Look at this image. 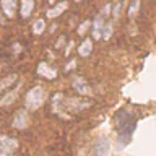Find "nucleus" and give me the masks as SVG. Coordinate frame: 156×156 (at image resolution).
Segmentation results:
<instances>
[{"label": "nucleus", "mask_w": 156, "mask_h": 156, "mask_svg": "<svg viewBox=\"0 0 156 156\" xmlns=\"http://www.w3.org/2000/svg\"><path fill=\"white\" fill-rule=\"evenodd\" d=\"M72 86H73V90H76L78 93H81V94H91L90 85H88L85 81V78H81V76H76L75 80H73Z\"/></svg>", "instance_id": "423d86ee"}, {"label": "nucleus", "mask_w": 156, "mask_h": 156, "mask_svg": "<svg viewBox=\"0 0 156 156\" xmlns=\"http://www.w3.org/2000/svg\"><path fill=\"white\" fill-rule=\"evenodd\" d=\"M109 12H111V5L107 3L106 7H104V8L101 10V16H107V15H109Z\"/></svg>", "instance_id": "6ab92c4d"}, {"label": "nucleus", "mask_w": 156, "mask_h": 156, "mask_svg": "<svg viewBox=\"0 0 156 156\" xmlns=\"http://www.w3.org/2000/svg\"><path fill=\"white\" fill-rule=\"evenodd\" d=\"M44 99H46V93H44L42 86H34L31 88V90L28 91L26 94V99H24V102H26V109H39V107L42 106Z\"/></svg>", "instance_id": "f257e3e1"}, {"label": "nucleus", "mask_w": 156, "mask_h": 156, "mask_svg": "<svg viewBox=\"0 0 156 156\" xmlns=\"http://www.w3.org/2000/svg\"><path fill=\"white\" fill-rule=\"evenodd\" d=\"M65 10H67V2H60V3L54 5L51 10H47V16L49 18H57V16H60Z\"/></svg>", "instance_id": "6e6552de"}, {"label": "nucleus", "mask_w": 156, "mask_h": 156, "mask_svg": "<svg viewBox=\"0 0 156 156\" xmlns=\"http://www.w3.org/2000/svg\"><path fill=\"white\" fill-rule=\"evenodd\" d=\"M104 28V24H102V16H96L94 23H93V37L94 39H99L101 37V29Z\"/></svg>", "instance_id": "f8f14e48"}, {"label": "nucleus", "mask_w": 156, "mask_h": 156, "mask_svg": "<svg viewBox=\"0 0 156 156\" xmlns=\"http://www.w3.org/2000/svg\"><path fill=\"white\" fill-rule=\"evenodd\" d=\"M18 148V141L12 136L2 135L0 136V156H13Z\"/></svg>", "instance_id": "f03ea898"}, {"label": "nucleus", "mask_w": 156, "mask_h": 156, "mask_svg": "<svg viewBox=\"0 0 156 156\" xmlns=\"http://www.w3.org/2000/svg\"><path fill=\"white\" fill-rule=\"evenodd\" d=\"M102 29H104V31H102L101 37H102V39H109V37H111V34H112V23H107Z\"/></svg>", "instance_id": "f3484780"}, {"label": "nucleus", "mask_w": 156, "mask_h": 156, "mask_svg": "<svg viewBox=\"0 0 156 156\" xmlns=\"http://www.w3.org/2000/svg\"><path fill=\"white\" fill-rule=\"evenodd\" d=\"M16 80H18V76L15 75H8V76H5V78H2L0 80V93H3L5 90H8L10 86H13L15 83H16Z\"/></svg>", "instance_id": "9d476101"}, {"label": "nucleus", "mask_w": 156, "mask_h": 156, "mask_svg": "<svg viewBox=\"0 0 156 156\" xmlns=\"http://www.w3.org/2000/svg\"><path fill=\"white\" fill-rule=\"evenodd\" d=\"M135 127H136V122H133V124H130V125H127V127H124V129L119 130V140H117L119 141V148H124L127 143H130Z\"/></svg>", "instance_id": "20e7f679"}, {"label": "nucleus", "mask_w": 156, "mask_h": 156, "mask_svg": "<svg viewBox=\"0 0 156 156\" xmlns=\"http://www.w3.org/2000/svg\"><path fill=\"white\" fill-rule=\"evenodd\" d=\"M91 49H93L91 39H86V41H83V42H81V46L78 47V54H80L81 57H86V55H90Z\"/></svg>", "instance_id": "ddd939ff"}, {"label": "nucleus", "mask_w": 156, "mask_h": 156, "mask_svg": "<svg viewBox=\"0 0 156 156\" xmlns=\"http://www.w3.org/2000/svg\"><path fill=\"white\" fill-rule=\"evenodd\" d=\"M119 12H120V3L114 7V16H119Z\"/></svg>", "instance_id": "aec40b11"}, {"label": "nucleus", "mask_w": 156, "mask_h": 156, "mask_svg": "<svg viewBox=\"0 0 156 156\" xmlns=\"http://www.w3.org/2000/svg\"><path fill=\"white\" fill-rule=\"evenodd\" d=\"M111 151V143L107 138H99L93 145V154L94 156H109Z\"/></svg>", "instance_id": "39448f33"}, {"label": "nucleus", "mask_w": 156, "mask_h": 156, "mask_svg": "<svg viewBox=\"0 0 156 156\" xmlns=\"http://www.w3.org/2000/svg\"><path fill=\"white\" fill-rule=\"evenodd\" d=\"M37 73H39L42 78H47V80H54V78L57 76V72L54 70V68L49 67L46 62H41V63L37 65Z\"/></svg>", "instance_id": "0eeeda50"}, {"label": "nucleus", "mask_w": 156, "mask_h": 156, "mask_svg": "<svg viewBox=\"0 0 156 156\" xmlns=\"http://www.w3.org/2000/svg\"><path fill=\"white\" fill-rule=\"evenodd\" d=\"M138 8H140V0H133L129 8V18H135V15L138 13Z\"/></svg>", "instance_id": "dca6fc26"}, {"label": "nucleus", "mask_w": 156, "mask_h": 156, "mask_svg": "<svg viewBox=\"0 0 156 156\" xmlns=\"http://www.w3.org/2000/svg\"><path fill=\"white\" fill-rule=\"evenodd\" d=\"M49 2H51V3H54V2H57V0H49Z\"/></svg>", "instance_id": "412c9836"}, {"label": "nucleus", "mask_w": 156, "mask_h": 156, "mask_svg": "<svg viewBox=\"0 0 156 156\" xmlns=\"http://www.w3.org/2000/svg\"><path fill=\"white\" fill-rule=\"evenodd\" d=\"M2 2V8H3V13L7 18H13V13H15V5H16V0H0Z\"/></svg>", "instance_id": "1a4fd4ad"}, {"label": "nucleus", "mask_w": 156, "mask_h": 156, "mask_svg": "<svg viewBox=\"0 0 156 156\" xmlns=\"http://www.w3.org/2000/svg\"><path fill=\"white\" fill-rule=\"evenodd\" d=\"M44 28H46L44 20H36V21L33 23V33H34V34H41V33L44 31Z\"/></svg>", "instance_id": "2eb2a0df"}, {"label": "nucleus", "mask_w": 156, "mask_h": 156, "mask_svg": "<svg viewBox=\"0 0 156 156\" xmlns=\"http://www.w3.org/2000/svg\"><path fill=\"white\" fill-rule=\"evenodd\" d=\"M29 124V115H28V111L26 109H20L16 111V114L13 115V122H12V125L15 127V129H18V130H23V129H26Z\"/></svg>", "instance_id": "7ed1b4c3"}, {"label": "nucleus", "mask_w": 156, "mask_h": 156, "mask_svg": "<svg viewBox=\"0 0 156 156\" xmlns=\"http://www.w3.org/2000/svg\"><path fill=\"white\" fill-rule=\"evenodd\" d=\"M16 94H18V91L16 90H13V91H10V93H7L3 98H0V106H7V104H10L15 98H16Z\"/></svg>", "instance_id": "4468645a"}, {"label": "nucleus", "mask_w": 156, "mask_h": 156, "mask_svg": "<svg viewBox=\"0 0 156 156\" xmlns=\"http://www.w3.org/2000/svg\"><path fill=\"white\" fill-rule=\"evenodd\" d=\"M0 23H2V16H0Z\"/></svg>", "instance_id": "4be33fe9"}, {"label": "nucleus", "mask_w": 156, "mask_h": 156, "mask_svg": "<svg viewBox=\"0 0 156 156\" xmlns=\"http://www.w3.org/2000/svg\"><path fill=\"white\" fill-rule=\"evenodd\" d=\"M90 26H91L90 21H83V23L80 24V28H78V34H80V36H83V34L88 31V28H90Z\"/></svg>", "instance_id": "a211bd4d"}, {"label": "nucleus", "mask_w": 156, "mask_h": 156, "mask_svg": "<svg viewBox=\"0 0 156 156\" xmlns=\"http://www.w3.org/2000/svg\"><path fill=\"white\" fill-rule=\"evenodd\" d=\"M33 8H34V0H21V10H20V13H21L23 18H28L33 13Z\"/></svg>", "instance_id": "9b49d317"}]
</instances>
